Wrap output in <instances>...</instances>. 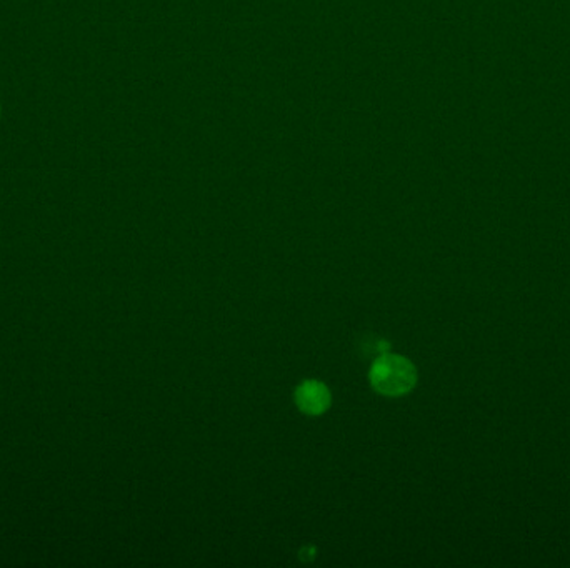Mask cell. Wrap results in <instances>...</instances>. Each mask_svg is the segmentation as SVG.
Segmentation results:
<instances>
[{
    "label": "cell",
    "instance_id": "1",
    "mask_svg": "<svg viewBox=\"0 0 570 568\" xmlns=\"http://www.w3.org/2000/svg\"><path fill=\"white\" fill-rule=\"evenodd\" d=\"M417 378L416 365L397 354L380 355L369 372L370 386L384 397L407 396L417 386Z\"/></svg>",
    "mask_w": 570,
    "mask_h": 568
},
{
    "label": "cell",
    "instance_id": "2",
    "mask_svg": "<svg viewBox=\"0 0 570 568\" xmlns=\"http://www.w3.org/2000/svg\"><path fill=\"white\" fill-rule=\"evenodd\" d=\"M295 404L307 415H322L332 404L329 386L319 380H305L295 390Z\"/></svg>",
    "mask_w": 570,
    "mask_h": 568
}]
</instances>
